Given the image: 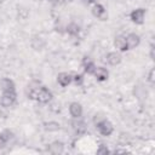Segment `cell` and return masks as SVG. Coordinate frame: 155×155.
I'll use <instances>...</instances> for the list:
<instances>
[{
  "label": "cell",
  "mask_w": 155,
  "mask_h": 155,
  "mask_svg": "<svg viewBox=\"0 0 155 155\" xmlns=\"http://www.w3.org/2000/svg\"><path fill=\"white\" fill-rule=\"evenodd\" d=\"M97 128H98L99 133L103 134V136H105V137L110 136L113 133V131H114L113 124L110 121L105 120V119H103V120H101V121L97 122Z\"/></svg>",
  "instance_id": "1"
},
{
  "label": "cell",
  "mask_w": 155,
  "mask_h": 155,
  "mask_svg": "<svg viewBox=\"0 0 155 155\" xmlns=\"http://www.w3.org/2000/svg\"><path fill=\"white\" fill-rule=\"evenodd\" d=\"M35 99H38L40 103H48L52 99V92L47 87L40 86L39 90H38V92H36Z\"/></svg>",
  "instance_id": "2"
},
{
  "label": "cell",
  "mask_w": 155,
  "mask_h": 155,
  "mask_svg": "<svg viewBox=\"0 0 155 155\" xmlns=\"http://www.w3.org/2000/svg\"><path fill=\"white\" fill-rule=\"evenodd\" d=\"M16 91H10V92H2L1 96V105L5 108L12 107L16 103Z\"/></svg>",
  "instance_id": "3"
},
{
  "label": "cell",
  "mask_w": 155,
  "mask_h": 155,
  "mask_svg": "<svg viewBox=\"0 0 155 155\" xmlns=\"http://www.w3.org/2000/svg\"><path fill=\"white\" fill-rule=\"evenodd\" d=\"M145 8H136V10H133L132 12H131V15H130V18H131V21L133 22V23H136V24H143V22H144V17H145Z\"/></svg>",
  "instance_id": "4"
},
{
  "label": "cell",
  "mask_w": 155,
  "mask_h": 155,
  "mask_svg": "<svg viewBox=\"0 0 155 155\" xmlns=\"http://www.w3.org/2000/svg\"><path fill=\"white\" fill-rule=\"evenodd\" d=\"M125 38H126V42H127L128 50L136 48V47L139 45V42H140V38H139V35L136 34V33H130V34H128L127 36H125Z\"/></svg>",
  "instance_id": "5"
},
{
  "label": "cell",
  "mask_w": 155,
  "mask_h": 155,
  "mask_svg": "<svg viewBox=\"0 0 155 155\" xmlns=\"http://www.w3.org/2000/svg\"><path fill=\"white\" fill-rule=\"evenodd\" d=\"M92 13H93L94 17H97V18H99V19H102V21H104V19L107 18V11H105L104 6L101 5V4H94V5H93V7H92Z\"/></svg>",
  "instance_id": "6"
},
{
  "label": "cell",
  "mask_w": 155,
  "mask_h": 155,
  "mask_svg": "<svg viewBox=\"0 0 155 155\" xmlns=\"http://www.w3.org/2000/svg\"><path fill=\"white\" fill-rule=\"evenodd\" d=\"M69 113L74 119H79L82 115V105L78 102H73L69 105Z\"/></svg>",
  "instance_id": "7"
},
{
  "label": "cell",
  "mask_w": 155,
  "mask_h": 155,
  "mask_svg": "<svg viewBox=\"0 0 155 155\" xmlns=\"http://www.w3.org/2000/svg\"><path fill=\"white\" fill-rule=\"evenodd\" d=\"M93 75L98 81H105L108 79V76H109V71L104 67H98V68L94 69Z\"/></svg>",
  "instance_id": "8"
},
{
  "label": "cell",
  "mask_w": 155,
  "mask_h": 155,
  "mask_svg": "<svg viewBox=\"0 0 155 155\" xmlns=\"http://www.w3.org/2000/svg\"><path fill=\"white\" fill-rule=\"evenodd\" d=\"M0 88H1L2 92L16 91V88H15V82H13L11 79H7V78H5V79H2V80L0 81Z\"/></svg>",
  "instance_id": "9"
},
{
  "label": "cell",
  "mask_w": 155,
  "mask_h": 155,
  "mask_svg": "<svg viewBox=\"0 0 155 155\" xmlns=\"http://www.w3.org/2000/svg\"><path fill=\"white\" fill-rule=\"evenodd\" d=\"M57 82L62 87H65L71 82V75L69 73H59L57 76Z\"/></svg>",
  "instance_id": "10"
},
{
  "label": "cell",
  "mask_w": 155,
  "mask_h": 155,
  "mask_svg": "<svg viewBox=\"0 0 155 155\" xmlns=\"http://www.w3.org/2000/svg\"><path fill=\"white\" fill-rule=\"evenodd\" d=\"M114 45H115L116 48H119V50L122 51V52H125V51L128 50V47H127V42H126V38L122 36V35H119V36L115 38Z\"/></svg>",
  "instance_id": "11"
},
{
  "label": "cell",
  "mask_w": 155,
  "mask_h": 155,
  "mask_svg": "<svg viewBox=\"0 0 155 155\" xmlns=\"http://www.w3.org/2000/svg\"><path fill=\"white\" fill-rule=\"evenodd\" d=\"M48 151H50L51 154H62V153L64 151V144H63L62 142L56 140V142H53V143L50 144Z\"/></svg>",
  "instance_id": "12"
},
{
  "label": "cell",
  "mask_w": 155,
  "mask_h": 155,
  "mask_svg": "<svg viewBox=\"0 0 155 155\" xmlns=\"http://www.w3.org/2000/svg\"><path fill=\"white\" fill-rule=\"evenodd\" d=\"M82 67H84L85 73H87V74H93V71L96 69V65L90 59V57H84V59H82Z\"/></svg>",
  "instance_id": "13"
},
{
  "label": "cell",
  "mask_w": 155,
  "mask_h": 155,
  "mask_svg": "<svg viewBox=\"0 0 155 155\" xmlns=\"http://www.w3.org/2000/svg\"><path fill=\"white\" fill-rule=\"evenodd\" d=\"M107 62L110 65H117L121 62V56L117 52H109L107 54Z\"/></svg>",
  "instance_id": "14"
},
{
  "label": "cell",
  "mask_w": 155,
  "mask_h": 155,
  "mask_svg": "<svg viewBox=\"0 0 155 155\" xmlns=\"http://www.w3.org/2000/svg\"><path fill=\"white\" fill-rule=\"evenodd\" d=\"M67 33L71 36H76L80 33V27L76 23H70L67 25Z\"/></svg>",
  "instance_id": "15"
},
{
  "label": "cell",
  "mask_w": 155,
  "mask_h": 155,
  "mask_svg": "<svg viewBox=\"0 0 155 155\" xmlns=\"http://www.w3.org/2000/svg\"><path fill=\"white\" fill-rule=\"evenodd\" d=\"M73 127H74V130H75L76 133H82V132H85V130H86L85 124H84L82 121H79V120L73 121Z\"/></svg>",
  "instance_id": "16"
},
{
  "label": "cell",
  "mask_w": 155,
  "mask_h": 155,
  "mask_svg": "<svg viewBox=\"0 0 155 155\" xmlns=\"http://www.w3.org/2000/svg\"><path fill=\"white\" fill-rule=\"evenodd\" d=\"M44 128L46 131H58L59 130V124L58 122H54V121H51V122H46L44 124Z\"/></svg>",
  "instance_id": "17"
},
{
  "label": "cell",
  "mask_w": 155,
  "mask_h": 155,
  "mask_svg": "<svg viewBox=\"0 0 155 155\" xmlns=\"http://www.w3.org/2000/svg\"><path fill=\"white\" fill-rule=\"evenodd\" d=\"M71 81H74L75 85L80 86V85H82V82H84V76H82L81 74H75L74 76H71Z\"/></svg>",
  "instance_id": "18"
},
{
  "label": "cell",
  "mask_w": 155,
  "mask_h": 155,
  "mask_svg": "<svg viewBox=\"0 0 155 155\" xmlns=\"http://www.w3.org/2000/svg\"><path fill=\"white\" fill-rule=\"evenodd\" d=\"M7 142H8V140H7V138H6L2 133H0V150H1V149H4V148L6 147Z\"/></svg>",
  "instance_id": "19"
},
{
  "label": "cell",
  "mask_w": 155,
  "mask_h": 155,
  "mask_svg": "<svg viewBox=\"0 0 155 155\" xmlns=\"http://www.w3.org/2000/svg\"><path fill=\"white\" fill-rule=\"evenodd\" d=\"M154 73H155V70H154V69H150V71H149V78H148V80H149L150 84H154Z\"/></svg>",
  "instance_id": "20"
},
{
  "label": "cell",
  "mask_w": 155,
  "mask_h": 155,
  "mask_svg": "<svg viewBox=\"0 0 155 155\" xmlns=\"http://www.w3.org/2000/svg\"><path fill=\"white\" fill-rule=\"evenodd\" d=\"M108 153H109V150L107 148H104L103 145H101V148L97 150V154H108Z\"/></svg>",
  "instance_id": "21"
},
{
  "label": "cell",
  "mask_w": 155,
  "mask_h": 155,
  "mask_svg": "<svg viewBox=\"0 0 155 155\" xmlns=\"http://www.w3.org/2000/svg\"><path fill=\"white\" fill-rule=\"evenodd\" d=\"M150 58L154 59V46H151V48H150Z\"/></svg>",
  "instance_id": "22"
},
{
  "label": "cell",
  "mask_w": 155,
  "mask_h": 155,
  "mask_svg": "<svg viewBox=\"0 0 155 155\" xmlns=\"http://www.w3.org/2000/svg\"><path fill=\"white\" fill-rule=\"evenodd\" d=\"M84 1H85L86 4H91V2H93L94 0H84Z\"/></svg>",
  "instance_id": "23"
},
{
  "label": "cell",
  "mask_w": 155,
  "mask_h": 155,
  "mask_svg": "<svg viewBox=\"0 0 155 155\" xmlns=\"http://www.w3.org/2000/svg\"><path fill=\"white\" fill-rule=\"evenodd\" d=\"M57 1H58V2H65L67 0H57Z\"/></svg>",
  "instance_id": "24"
},
{
  "label": "cell",
  "mask_w": 155,
  "mask_h": 155,
  "mask_svg": "<svg viewBox=\"0 0 155 155\" xmlns=\"http://www.w3.org/2000/svg\"><path fill=\"white\" fill-rule=\"evenodd\" d=\"M4 1H5V0H0V4H2V2H4Z\"/></svg>",
  "instance_id": "25"
},
{
  "label": "cell",
  "mask_w": 155,
  "mask_h": 155,
  "mask_svg": "<svg viewBox=\"0 0 155 155\" xmlns=\"http://www.w3.org/2000/svg\"><path fill=\"white\" fill-rule=\"evenodd\" d=\"M0 114H1V108H0Z\"/></svg>",
  "instance_id": "26"
}]
</instances>
